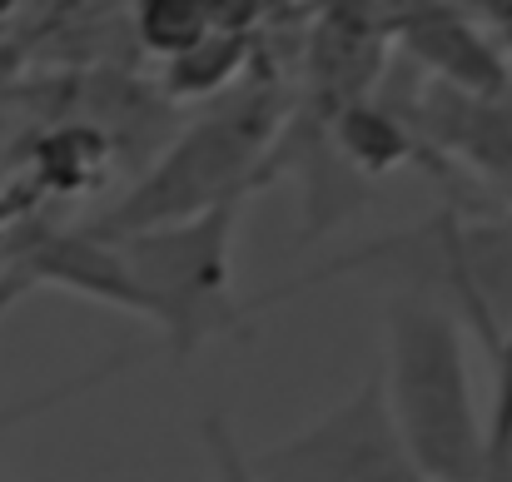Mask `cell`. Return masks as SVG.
<instances>
[{
    "instance_id": "6da1fadb",
    "label": "cell",
    "mask_w": 512,
    "mask_h": 482,
    "mask_svg": "<svg viewBox=\"0 0 512 482\" xmlns=\"http://www.w3.org/2000/svg\"><path fill=\"white\" fill-rule=\"evenodd\" d=\"M289 110H294V95L274 75L249 80L229 100L209 105L194 125H184L170 140V150L105 214H95L80 229H90L95 239H125V234L184 224L209 209L239 204L249 189L269 179V160L289 125Z\"/></svg>"
},
{
    "instance_id": "7a4b0ae2",
    "label": "cell",
    "mask_w": 512,
    "mask_h": 482,
    "mask_svg": "<svg viewBox=\"0 0 512 482\" xmlns=\"http://www.w3.org/2000/svg\"><path fill=\"white\" fill-rule=\"evenodd\" d=\"M388 418L428 482H488L483 408L468 368V328L438 294H393L383 309Z\"/></svg>"
},
{
    "instance_id": "3957f363",
    "label": "cell",
    "mask_w": 512,
    "mask_h": 482,
    "mask_svg": "<svg viewBox=\"0 0 512 482\" xmlns=\"http://www.w3.org/2000/svg\"><path fill=\"white\" fill-rule=\"evenodd\" d=\"M234 229H239V204L209 209L184 224L110 239L174 358H194L209 338L239 323L234 269H229Z\"/></svg>"
},
{
    "instance_id": "277c9868",
    "label": "cell",
    "mask_w": 512,
    "mask_h": 482,
    "mask_svg": "<svg viewBox=\"0 0 512 482\" xmlns=\"http://www.w3.org/2000/svg\"><path fill=\"white\" fill-rule=\"evenodd\" d=\"M249 473L254 482H428L388 418L378 378H363L299 433L254 448Z\"/></svg>"
},
{
    "instance_id": "5b68a950",
    "label": "cell",
    "mask_w": 512,
    "mask_h": 482,
    "mask_svg": "<svg viewBox=\"0 0 512 482\" xmlns=\"http://www.w3.org/2000/svg\"><path fill=\"white\" fill-rule=\"evenodd\" d=\"M304 25V85L294 95L289 125L304 140H329L334 115L358 100H373L388 70V35L378 25V5H324Z\"/></svg>"
},
{
    "instance_id": "8992f818",
    "label": "cell",
    "mask_w": 512,
    "mask_h": 482,
    "mask_svg": "<svg viewBox=\"0 0 512 482\" xmlns=\"http://www.w3.org/2000/svg\"><path fill=\"white\" fill-rule=\"evenodd\" d=\"M378 25L388 35V50H398L408 70L428 75V85L473 100H498L512 90L508 50L488 35V25H478L473 5H378Z\"/></svg>"
},
{
    "instance_id": "52a82bcc",
    "label": "cell",
    "mask_w": 512,
    "mask_h": 482,
    "mask_svg": "<svg viewBox=\"0 0 512 482\" xmlns=\"http://www.w3.org/2000/svg\"><path fill=\"white\" fill-rule=\"evenodd\" d=\"M388 105V95H383ZM423 145H433L438 155L468 160L483 179H493L498 189L512 194V90L498 100H473V95H453L443 85H423L413 100H393L388 105Z\"/></svg>"
},
{
    "instance_id": "ba28073f",
    "label": "cell",
    "mask_w": 512,
    "mask_h": 482,
    "mask_svg": "<svg viewBox=\"0 0 512 482\" xmlns=\"http://www.w3.org/2000/svg\"><path fill=\"white\" fill-rule=\"evenodd\" d=\"M329 145L339 150L343 164H353L358 179H383L413 160H433L428 145L383 105V100H358L329 125Z\"/></svg>"
},
{
    "instance_id": "9c48e42d",
    "label": "cell",
    "mask_w": 512,
    "mask_h": 482,
    "mask_svg": "<svg viewBox=\"0 0 512 482\" xmlns=\"http://www.w3.org/2000/svg\"><path fill=\"white\" fill-rule=\"evenodd\" d=\"M254 35H234V30H214L209 25V35L194 45V50H184L179 60L165 65V75H160V90H165V100H184V105H199V100H219L224 90H234V80L254 65Z\"/></svg>"
},
{
    "instance_id": "30bf717a",
    "label": "cell",
    "mask_w": 512,
    "mask_h": 482,
    "mask_svg": "<svg viewBox=\"0 0 512 482\" xmlns=\"http://www.w3.org/2000/svg\"><path fill=\"white\" fill-rule=\"evenodd\" d=\"M135 20V40L160 60L170 65L184 50H194L204 35H209V15H204V0H145L130 10Z\"/></svg>"
},
{
    "instance_id": "8fae6325",
    "label": "cell",
    "mask_w": 512,
    "mask_h": 482,
    "mask_svg": "<svg viewBox=\"0 0 512 482\" xmlns=\"http://www.w3.org/2000/svg\"><path fill=\"white\" fill-rule=\"evenodd\" d=\"M493 353V403L483 413V438H488V473L512 468V323L488 343Z\"/></svg>"
},
{
    "instance_id": "7c38bea8",
    "label": "cell",
    "mask_w": 512,
    "mask_h": 482,
    "mask_svg": "<svg viewBox=\"0 0 512 482\" xmlns=\"http://www.w3.org/2000/svg\"><path fill=\"white\" fill-rule=\"evenodd\" d=\"M199 443H204L209 478L214 482H254V473H249V448L234 438V428H229L224 413H204V423H199Z\"/></svg>"
},
{
    "instance_id": "4fadbf2b",
    "label": "cell",
    "mask_w": 512,
    "mask_h": 482,
    "mask_svg": "<svg viewBox=\"0 0 512 482\" xmlns=\"http://www.w3.org/2000/svg\"><path fill=\"white\" fill-rule=\"evenodd\" d=\"M488 482H512V468H503V473H488Z\"/></svg>"
},
{
    "instance_id": "5bb4252c",
    "label": "cell",
    "mask_w": 512,
    "mask_h": 482,
    "mask_svg": "<svg viewBox=\"0 0 512 482\" xmlns=\"http://www.w3.org/2000/svg\"><path fill=\"white\" fill-rule=\"evenodd\" d=\"M498 45H503V50H512V40H498Z\"/></svg>"
},
{
    "instance_id": "9a60e30c",
    "label": "cell",
    "mask_w": 512,
    "mask_h": 482,
    "mask_svg": "<svg viewBox=\"0 0 512 482\" xmlns=\"http://www.w3.org/2000/svg\"><path fill=\"white\" fill-rule=\"evenodd\" d=\"M0 482H5V468H0Z\"/></svg>"
}]
</instances>
